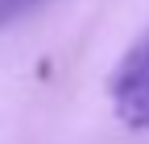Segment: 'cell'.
I'll list each match as a JSON object with an SVG mask.
<instances>
[{
  "label": "cell",
  "instance_id": "7a4b0ae2",
  "mask_svg": "<svg viewBox=\"0 0 149 144\" xmlns=\"http://www.w3.org/2000/svg\"><path fill=\"white\" fill-rule=\"evenodd\" d=\"M46 0H0V25H13L21 21V16H29L33 8H42Z\"/></svg>",
  "mask_w": 149,
  "mask_h": 144
},
{
  "label": "cell",
  "instance_id": "6da1fadb",
  "mask_svg": "<svg viewBox=\"0 0 149 144\" xmlns=\"http://www.w3.org/2000/svg\"><path fill=\"white\" fill-rule=\"evenodd\" d=\"M108 95H112V111L124 128L149 132V33H141L128 45V53L116 62Z\"/></svg>",
  "mask_w": 149,
  "mask_h": 144
}]
</instances>
